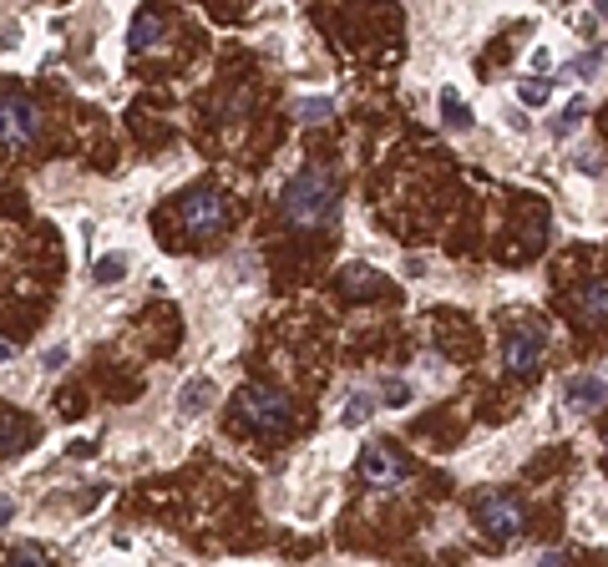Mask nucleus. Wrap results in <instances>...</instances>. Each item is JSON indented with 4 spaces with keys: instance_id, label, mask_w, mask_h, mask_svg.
<instances>
[{
    "instance_id": "1",
    "label": "nucleus",
    "mask_w": 608,
    "mask_h": 567,
    "mask_svg": "<svg viewBox=\"0 0 608 567\" xmlns=\"http://www.w3.org/2000/svg\"><path fill=\"white\" fill-rule=\"evenodd\" d=\"M279 208H284L289 228H304V233L330 228L340 218V183H335V173H325V168H299L284 183Z\"/></svg>"
},
{
    "instance_id": "2",
    "label": "nucleus",
    "mask_w": 608,
    "mask_h": 567,
    "mask_svg": "<svg viewBox=\"0 0 608 567\" xmlns=\"http://www.w3.org/2000/svg\"><path fill=\"white\" fill-rule=\"evenodd\" d=\"M234 421L274 441V436H284L294 426V400L284 390H274V385H244L234 395Z\"/></svg>"
},
{
    "instance_id": "3",
    "label": "nucleus",
    "mask_w": 608,
    "mask_h": 567,
    "mask_svg": "<svg viewBox=\"0 0 608 567\" xmlns=\"http://www.w3.org/2000/svg\"><path fill=\"white\" fill-rule=\"evenodd\" d=\"M41 137V112H36V102L26 97V92H0V147L6 152H21V147H31Z\"/></svg>"
},
{
    "instance_id": "4",
    "label": "nucleus",
    "mask_w": 608,
    "mask_h": 567,
    "mask_svg": "<svg viewBox=\"0 0 608 567\" xmlns=\"http://www.w3.org/2000/svg\"><path fill=\"white\" fill-rule=\"evenodd\" d=\"M472 517H477V527H482L492 542H517V537H522V527H527L522 502H517V497H507V492H482V497L472 502Z\"/></svg>"
},
{
    "instance_id": "5",
    "label": "nucleus",
    "mask_w": 608,
    "mask_h": 567,
    "mask_svg": "<svg viewBox=\"0 0 608 567\" xmlns=\"http://www.w3.org/2000/svg\"><path fill=\"white\" fill-rule=\"evenodd\" d=\"M178 213H183V228L193 233V238H218L223 228H228V198L218 193V188H193L183 203H178Z\"/></svg>"
},
{
    "instance_id": "6",
    "label": "nucleus",
    "mask_w": 608,
    "mask_h": 567,
    "mask_svg": "<svg viewBox=\"0 0 608 567\" xmlns=\"http://www.w3.org/2000/svg\"><path fill=\"white\" fill-rule=\"evenodd\" d=\"M543 355H548V330H538V324H522V330L507 335L502 345V365L517 375V380H532L543 370Z\"/></svg>"
},
{
    "instance_id": "7",
    "label": "nucleus",
    "mask_w": 608,
    "mask_h": 567,
    "mask_svg": "<svg viewBox=\"0 0 608 567\" xmlns=\"http://www.w3.org/2000/svg\"><path fill=\"white\" fill-rule=\"evenodd\" d=\"M406 471H411V466H406V456H401L396 446H380V441H375V446L360 451V481L375 486V492H391V486H401Z\"/></svg>"
},
{
    "instance_id": "8",
    "label": "nucleus",
    "mask_w": 608,
    "mask_h": 567,
    "mask_svg": "<svg viewBox=\"0 0 608 567\" xmlns=\"http://www.w3.org/2000/svg\"><path fill=\"white\" fill-rule=\"evenodd\" d=\"M563 400L573 405V411H598V405H608V380L598 375H578L563 385Z\"/></svg>"
},
{
    "instance_id": "9",
    "label": "nucleus",
    "mask_w": 608,
    "mask_h": 567,
    "mask_svg": "<svg viewBox=\"0 0 608 567\" xmlns=\"http://www.w3.org/2000/svg\"><path fill=\"white\" fill-rule=\"evenodd\" d=\"M335 284H340L350 299H375L380 289H386V279H380L375 269H360V264H345V269L335 274Z\"/></svg>"
},
{
    "instance_id": "10",
    "label": "nucleus",
    "mask_w": 608,
    "mask_h": 567,
    "mask_svg": "<svg viewBox=\"0 0 608 567\" xmlns=\"http://www.w3.org/2000/svg\"><path fill=\"white\" fill-rule=\"evenodd\" d=\"M163 41V16L158 11H137L132 16V46L147 51V46H158Z\"/></svg>"
},
{
    "instance_id": "11",
    "label": "nucleus",
    "mask_w": 608,
    "mask_h": 567,
    "mask_svg": "<svg viewBox=\"0 0 608 567\" xmlns=\"http://www.w3.org/2000/svg\"><path fill=\"white\" fill-rule=\"evenodd\" d=\"M208 400H213V380H203V375H198V380H188V385L178 390V411H183V416H198Z\"/></svg>"
},
{
    "instance_id": "12",
    "label": "nucleus",
    "mask_w": 608,
    "mask_h": 567,
    "mask_svg": "<svg viewBox=\"0 0 608 567\" xmlns=\"http://www.w3.org/2000/svg\"><path fill=\"white\" fill-rule=\"evenodd\" d=\"M441 117H446V127H456V132L472 127V107L456 97V87H441Z\"/></svg>"
},
{
    "instance_id": "13",
    "label": "nucleus",
    "mask_w": 608,
    "mask_h": 567,
    "mask_svg": "<svg viewBox=\"0 0 608 567\" xmlns=\"http://www.w3.org/2000/svg\"><path fill=\"white\" fill-rule=\"evenodd\" d=\"M583 117H588V97H573V102H568V107H563V112H558L548 127H553V137H573Z\"/></svg>"
},
{
    "instance_id": "14",
    "label": "nucleus",
    "mask_w": 608,
    "mask_h": 567,
    "mask_svg": "<svg viewBox=\"0 0 608 567\" xmlns=\"http://www.w3.org/2000/svg\"><path fill=\"white\" fill-rule=\"evenodd\" d=\"M548 97H553V81H543V76H527L522 87H517V102L522 107H548Z\"/></svg>"
},
{
    "instance_id": "15",
    "label": "nucleus",
    "mask_w": 608,
    "mask_h": 567,
    "mask_svg": "<svg viewBox=\"0 0 608 567\" xmlns=\"http://www.w3.org/2000/svg\"><path fill=\"white\" fill-rule=\"evenodd\" d=\"M583 314L598 319V324H608V284H588L583 289Z\"/></svg>"
},
{
    "instance_id": "16",
    "label": "nucleus",
    "mask_w": 608,
    "mask_h": 567,
    "mask_svg": "<svg viewBox=\"0 0 608 567\" xmlns=\"http://www.w3.org/2000/svg\"><path fill=\"white\" fill-rule=\"evenodd\" d=\"M370 405H375V400H370L365 390H350V395H345V411H340V421H345V426H360V421L370 416Z\"/></svg>"
},
{
    "instance_id": "17",
    "label": "nucleus",
    "mask_w": 608,
    "mask_h": 567,
    "mask_svg": "<svg viewBox=\"0 0 608 567\" xmlns=\"http://www.w3.org/2000/svg\"><path fill=\"white\" fill-rule=\"evenodd\" d=\"M573 173L603 178V152H598V147H578V152H573Z\"/></svg>"
},
{
    "instance_id": "18",
    "label": "nucleus",
    "mask_w": 608,
    "mask_h": 567,
    "mask_svg": "<svg viewBox=\"0 0 608 567\" xmlns=\"http://www.w3.org/2000/svg\"><path fill=\"white\" fill-rule=\"evenodd\" d=\"M97 284H117V279H127V254H107V259H97Z\"/></svg>"
},
{
    "instance_id": "19",
    "label": "nucleus",
    "mask_w": 608,
    "mask_h": 567,
    "mask_svg": "<svg viewBox=\"0 0 608 567\" xmlns=\"http://www.w3.org/2000/svg\"><path fill=\"white\" fill-rule=\"evenodd\" d=\"M335 112V102L330 97H310V102H299V122H325Z\"/></svg>"
},
{
    "instance_id": "20",
    "label": "nucleus",
    "mask_w": 608,
    "mask_h": 567,
    "mask_svg": "<svg viewBox=\"0 0 608 567\" xmlns=\"http://www.w3.org/2000/svg\"><path fill=\"white\" fill-rule=\"evenodd\" d=\"M598 66H603V51H583V56H573V66H568V76H578V81H583V76H593Z\"/></svg>"
},
{
    "instance_id": "21",
    "label": "nucleus",
    "mask_w": 608,
    "mask_h": 567,
    "mask_svg": "<svg viewBox=\"0 0 608 567\" xmlns=\"http://www.w3.org/2000/svg\"><path fill=\"white\" fill-rule=\"evenodd\" d=\"M21 436H31V426H21V421H6V426H0V451H16L21 446Z\"/></svg>"
},
{
    "instance_id": "22",
    "label": "nucleus",
    "mask_w": 608,
    "mask_h": 567,
    "mask_svg": "<svg viewBox=\"0 0 608 567\" xmlns=\"http://www.w3.org/2000/svg\"><path fill=\"white\" fill-rule=\"evenodd\" d=\"M11 567H51V562H46V552H41V547H31V542H26V547L11 557Z\"/></svg>"
},
{
    "instance_id": "23",
    "label": "nucleus",
    "mask_w": 608,
    "mask_h": 567,
    "mask_svg": "<svg viewBox=\"0 0 608 567\" xmlns=\"http://www.w3.org/2000/svg\"><path fill=\"white\" fill-rule=\"evenodd\" d=\"M380 395H386V405H406L411 400V385L406 380H386V390H380Z\"/></svg>"
},
{
    "instance_id": "24",
    "label": "nucleus",
    "mask_w": 608,
    "mask_h": 567,
    "mask_svg": "<svg viewBox=\"0 0 608 567\" xmlns=\"http://www.w3.org/2000/svg\"><path fill=\"white\" fill-rule=\"evenodd\" d=\"M46 370H61L66 365V345H56V350H46V360H41Z\"/></svg>"
},
{
    "instance_id": "25",
    "label": "nucleus",
    "mask_w": 608,
    "mask_h": 567,
    "mask_svg": "<svg viewBox=\"0 0 608 567\" xmlns=\"http://www.w3.org/2000/svg\"><path fill=\"white\" fill-rule=\"evenodd\" d=\"M11 517H16V502H11V497H0V527H6Z\"/></svg>"
},
{
    "instance_id": "26",
    "label": "nucleus",
    "mask_w": 608,
    "mask_h": 567,
    "mask_svg": "<svg viewBox=\"0 0 608 567\" xmlns=\"http://www.w3.org/2000/svg\"><path fill=\"white\" fill-rule=\"evenodd\" d=\"M563 562H568L563 552H543V557H538V567H563Z\"/></svg>"
},
{
    "instance_id": "27",
    "label": "nucleus",
    "mask_w": 608,
    "mask_h": 567,
    "mask_svg": "<svg viewBox=\"0 0 608 567\" xmlns=\"http://www.w3.org/2000/svg\"><path fill=\"white\" fill-rule=\"evenodd\" d=\"M6 360H11V345H6V340H0V365H6Z\"/></svg>"
}]
</instances>
